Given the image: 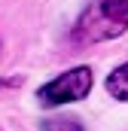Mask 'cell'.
Wrapping results in <instances>:
<instances>
[{"mask_svg": "<svg viewBox=\"0 0 128 131\" xmlns=\"http://www.w3.org/2000/svg\"><path fill=\"white\" fill-rule=\"evenodd\" d=\"M128 31V0H95L76 21L73 37L79 43H101Z\"/></svg>", "mask_w": 128, "mask_h": 131, "instance_id": "obj_1", "label": "cell"}, {"mask_svg": "<svg viewBox=\"0 0 128 131\" xmlns=\"http://www.w3.org/2000/svg\"><path fill=\"white\" fill-rule=\"evenodd\" d=\"M92 92V70L89 67H73V70H64L61 76H55L52 82H46L37 98L43 107H58V104H73V101H82Z\"/></svg>", "mask_w": 128, "mask_h": 131, "instance_id": "obj_2", "label": "cell"}, {"mask_svg": "<svg viewBox=\"0 0 128 131\" xmlns=\"http://www.w3.org/2000/svg\"><path fill=\"white\" fill-rule=\"evenodd\" d=\"M107 92L116 101H128V64H119L107 76Z\"/></svg>", "mask_w": 128, "mask_h": 131, "instance_id": "obj_3", "label": "cell"}, {"mask_svg": "<svg viewBox=\"0 0 128 131\" xmlns=\"http://www.w3.org/2000/svg\"><path fill=\"white\" fill-rule=\"evenodd\" d=\"M43 131H82L79 119H70V116H55V119H46Z\"/></svg>", "mask_w": 128, "mask_h": 131, "instance_id": "obj_4", "label": "cell"}]
</instances>
